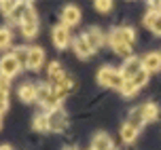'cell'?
<instances>
[{
    "label": "cell",
    "instance_id": "obj_1",
    "mask_svg": "<svg viewBox=\"0 0 161 150\" xmlns=\"http://www.w3.org/2000/svg\"><path fill=\"white\" fill-rule=\"evenodd\" d=\"M97 83H100L102 87H113V89H119V91H121V87H123L125 78H123L121 70L110 68V66H104L102 70L97 72Z\"/></svg>",
    "mask_w": 161,
    "mask_h": 150
},
{
    "label": "cell",
    "instance_id": "obj_2",
    "mask_svg": "<svg viewBox=\"0 0 161 150\" xmlns=\"http://www.w3.org/2000/svg\"><path fill=\"white\" fill-rule=\"evenodd\" d=\"M19 28H21V34H24L25 38H34L36 32H38V17H36V11H34V7L30 2H28V11H25Z\"/></svg>",
    "mask_w": 161,
    "mask_h": 150
},
{
    "label": "cell",
    "instance_id": "obj_3",
    "mask_svg": "<svg viewBox=\"0 0 161 150\" xmlns=\"http://www.w3.org/2000/svg\"><path fill=\"white\" fill-rule=\"evenodd\" d=\"M47 123H49V129L51 131H64L68 121H66V112L62 108H55L47 114Z\"/></svg>",
    "mask_w": 161,
    "mask_h": 150
},
{
    "label": "cell",
    "instance_id": "obj_4",
    "mask_svg": "<svg viewBox=\"0 0 161 150\" xmlns=\"http://www.w3.org/2000/svg\"><path fill=\"white\" fill-rule=\"evenodd\" d=\"M142 70V59H138V57H127L125 63H123V68H121V74H123V78L125 80H134L138 72Z\"/></svg>",
    "mask_w": 161,
    "mask_h": 150
},
{
    "label": "cell",
    "instance_id": "obj_5",
    "mask_svg": "<svg viewBox=\"0 0 161 150\" xmlns=\"http://www.w3.org/2000/svg\"><path fill=\"white\" fill-rule=\"evenodd\" d=\"M108 40H110V47H113V51L117 53V55L125 57V59H127V57H131V47H129L127 42H123V38L117 34V30L110 34V38H108Z\"/></svg>",
    "mask_w": 161,
    "mask_h": 150
},
{
    "label": "cell",
    "instance_id": "obj_6",
    "mask_svg": "<svg viewBox=\"0 0 161 150\" xmlns=\"http://www.w3.org/2000/svg\"><path fill=\"white\" fill-rule=\"evenodd\" d=\"M19 63H17V59L13 57V53L11 55H4L2 59H0V74L2 76H7V78H11V76H15L17 72H19Z\"/></svg>",
    "mask_w": 161,
    "mask_h": 150
},
{
    "label": "cell",
    "instance_id": "obj_7",
    "mask_svg": "<svg viewBox=\"0 0 161 150\" xmlns=\"http://www.w3.org/2000/svg\"><path fill=\"white\" fill-rule=\"evenodd\" d=\"M53 45L57 49H66L70 45V32H68V25L59 24L53 28Z\"/></svg>",
    "mask_w": 161,
    "mask_h": 150
},
{
    "label": "cell",
    "instance_id": "obj_8",
    "mask_svg": "<svg viewBox=\"0 0 161 150\" xmlns=\"http://www.w3.org/2000/svg\"><path fill=\"white\" fill-rule=\"evenodd\" d=\"M83 36H85V40H87V45L91 47V51H96V49H100L102 45H104V34H102L100 28H89Z\"/></svg>",
    "mask_w": 161,
    "mask_h": 150
},
{
    "label": "cell",
    "instance_id": "obj_9",
    "mask_svg": "<svg viewBox=\"0 0 161 150\" xmlns=\"http://www.w3.org/2000/svg\"><path fill=\"white\" fill-rule=\"evenodd\" d=\"M62 19H64V25H76L80 21V11H79V7H66L64 11H62Z\"/></svg>",
    "mask_w": 161,
    "mask_h": 150
},
{
    "label": "cell",
    "instance_id": "obj_10",
    "mask_svg": "<svg viewBox=\"0 0 161 150\" xmlns=\"http://www.w3.org/2000/svg\"><path fill=\"white\" fill-rule=\"evenodd\" d=\"M42 62H45V51L38 47H32L30 49V57H28V68L30 70H40Z\"/></svg>",
    "mask_w": 161,
    "mask_h": 150
},
{
    "label": "cell",
    "instance_id": "obj_11",
    "mask_svg": "<svg viewBox=\"0 0 161 150\" xmlns=\"http://www.w3.org/2000/svg\"><path fill=\"white\" fill-rule=\"evenodd\" d=\"M161 68V53H157V51H153V53H148V55L142 59V70L146 72H155Z\"/></svg>",
    "mask_w": 161,
    "mask_h": 150
},
{
    "label": "cell",
    "instance_id": "obj_12",
    "mask_svg": "<svg viewBox=\"0 0 161 150\" xmlns=\"http://www.w3.org/2000/svg\"><path fill=\"white\" fill-rule=\"evenodd\" d=\"M19 99L25 102V104L36 102V85H32V83L21 85V87H19Z\"/></svg>",
    "mask_w": 161,
    "mask_h": 150
},
{
    "label": "cell",
    "instance_id": "obj_13",
    "mask_svg": "<svg viewBox=\"0 0 161 150\" xmlns=\"http://www.w3.org/2000/svg\"><path fill=\"white\" fill-rule=\"evenodd\" d=\"M72 47H74V53L79 57H89L93 51H91V47L87 45V40H85V36H76V38L72 40Z\"/></svg>",
    "mask_w": 161,
    "mask_h": 150
},
{
    "label": "cell",
    "instance_id": "obj_14",
    "mask_svg": "<svg viewBox=\"0 0 161 150\" xmlns=\"http://www.w3.org/2000/svg\"><path fill=\"white\" fill-rule=\"evenodd\" d=\"M64 78L66 76H64V72H62V66L57 62L49 63V80H51V85H59Z\"/></svg>",
    "mask_w": 161,
    "mask_h": 150
},
{
    "label": "cell",
    "instance_id": "obj_15",
    "mask_svg": "<svg viewBox=\"0 0 161 150\" xmlns=\"http://www.w3.org/2000/svg\"><path fill=\"white\" fill-rule=\"evenodd\" d=\"M110 148H113V144H110L108 133H97L96 137H93V146H91V150H110Z\"/></svg>",
    "mask_w": 161,
    "mask_h": 150
},
{
    "label": "cell",
    "instance_id": "obj_16",
    "mask_svg": "<svg viewBox=\"0 0 161 150\" xmlns=\"http://www.w3.org/2000/svg\"><path fill=\"white\" fill-rule=\"evenodd\" d=\"M138 137V129L136 127H131L129 125V123H123V125H121V140H123V142H134V140H136Z\"/></svg>",
    "mask_w": 161,
    "mask_h": 150
},
{
    "label": "cell",
    "instance_id": "obj_17",
    "mask_svg": "<svg viewBox=\"0 0 161 150\" xmlns=\"http://www.w3.org/2000/svg\"><path fill=\"white\" fill-rule=\"evenodd\" d=\"M13 57L17 59V63L21 66V68H28V57H30V49L25 47H19L13 51Z\"/></svg>",
    "mask_w": 161,
    "mask_h": 150
},
{
    "label": "cell",
    "instance_id": "obj_18",
    "mask_svg": "<svg viewBox=\"0 0 161 150\" xmlns=\"http://www.w3.org/2000/svg\"><path fill=\"white\" fill-rule=\"evenodd\" d=\"M157 114H159V108H157V104H146L144 108H142L144 123H151V121H155V119H157Z\"/></svg>",
    "mask_w": 161,
    "mask_h": 150
},
{
    "label": "cell",
    "instance_id": "obj_19",
    "mask_svg": "<svg viewBox=\"0 0 161 150\" xmlns=\"http://www.w3.org/2000/svg\"><path fill=\"white\" fill-rule=\"evenodd\" d=\"M127 123L131 127H136L138 131H140V127H142V123H144V116H142V110L140 108H136V110H131V114H129Z\"/></svg>",
    "mask_w": 161,
    "mask_h": 150
},
{
    "label": "cell",
    "instance_id": "obj_20",
    "mask_svg": "<svg viewBox=\"0 0 161 150\" xmlns=\"http://www.w3.org/2000/svg\"><path fill=\"white\" fill-rule=\"evenodd\" d=\"M25 11H28V2H21V4H17V7H15V11L8 15V19H11V21H17V24H21Z\"/></svg>",
    "mask_w": 161,
    "mask_h": 150
},
{
    "label": "cell",
    "instance_id": "obj_21",
    "mask_svg": "<svg viewBox=\"0 0 161 150\" xmlns=\"http://www.w3.org/2000/svg\"><path fill=\"white\" fill-rule=\"evenodd\" d=\"M117 34L123 38V42H127L129 47H131V42L136 40V32L131 30V28H119V30H117Z\"/></svg>",
    "mask_w": 161,
    "mask_h": 150
},
{
    "label": "cell",
    "instance_id": "obj_22",
    "mask_svg": "<svg viewBox=\"0 0 161 150\" xmlns=\"http://www.w3.org/2000/svg\"><path fill=\"white\" fill-rule=\"evenodd\" d=\"M49 93H51V85H38V87H36V99H38L40 104L49 97Z\"/></svg>",
    "mask_w": 161,
    "mask_h": 150
},
{
    "label": "cell",
    "instance_id": "obj_23",
    "mask_svg": "<svg viewBox=\"0 0 161 150\" xmlns=\"http://www.w3.org/2000/svg\"><path fill=\"white\" fill-rule=\"evenodd\" d=\"M17 4H19V2H15V0H2V2H0V11H2V13L8 17L13 11H15Z\"/></svg>",
    "mask_w": 161,
    "mask_h": 150
},
{
    "label": "cell",
    "instance_id": "obj_24",
    "mask_svg": "<svg viewBox=\"0 0 161 150\" xmlns=\"http://www.w3.org/2000/svg\"><path fill=\"white\" fill-rule=\"evenodd\" d=\"M8 45H11V32L7 28H0V51H4Z\"/></svg>",
    "mask_w": 161,
    "mask_h": 150
},
{
    "label": "cell",
    "instance_id": "obj_25",
    "mask_svg": "<svg viewBox=\"0 0 161 150\" xmlns=\"http://www.w3.org/2000/svg\"><path fill=\"white\" fill-rule=\"evenodd\" d=\"M146 80H148V72H146V70H140L136 76H134V80H131V83L140 89V87H144V85H146Z\"/></svg>",
    "mask_w": 161,
    "mask_h": 150
},
{
    "label": "cell",
    "instance_id": "obj_26",
    "mask_svg": "<svg viewBox=\"0 0 161 150\" xmlns=\"http://www.w3.org/2000/svg\"><path fill=\"white\" fill-rule=\"evenodd\" d=\"M34 129H36V131H45V129H49V123H47V116H45V114H40V116L34 119Z\"/></svg>",
    "mask_w": 161,
    "mask_h": 150
},
{
    "label": "cell",
    "instance_id": "obj_27",
    "mask_svg": "<svg viewBox=\"0 0 161 150\" xmlns=\"http://www.w3.org/2000/svg\"><path fill=\"white\" fill-rule=\"evenodd\" d=\"M136 91H138V87L131 83V80H125V83H123V87H121V93H123V95H134Z\"/></svg>",
    "mask_w": 161,
    "mask_h": 150
},
{
    "label": "cell",
    "instance_id": "obj_28",
    "mask_svg": "<svg viewBox=\"0 0 161 150\" xmlns=\"http://www.w3.org/2000/svg\"><path fill=\"white\" fill-rule=\"evenodd\" d=\"M96 8L100 11V13H106V11H110V8H113V2H108V0H97Z\"/></svg>",
    "mask_w": 161,
    "mask_h": 150
},
{
    "label": "cell",
    "instance_id": "obj_29",
    "mask_svg": "<svg viewBox=\"0 0 161 150\" xmlns=\"http://www.w3.org/2000/svg\"><path fill=\"white\" fill-rule=\"evenodd\" d=\"M157 13H159V11H155V8H151V11L146 13V17H144V24L148 25V28L153 25V21H155V17H157Z\"/></svg>",
    "mask_w": 161,
    "mask_h": 150
},
{
    "label": "cell",
    "instance_id": "obj_30",
    "mask_svg": "<svg viewBox=\"0 0 161 150\" xmlns=\"http://www.w3.org/2000/svg\"><path fill=\"white\" fill-rule=\"evenodd\" d=\"M151 30H153L155 34H161V13H157V17H155L153 25H151Z\"/></svg>",
    "mask_w": 161,
    "mask_h": 150
},
{
    "label": "cell",
    "instance_id": "obj_31",
    "mask_svg": "<svg viewBox=\"0 0 161 150\" xmlns=\"http://www.w3.org/2000/svg\"><path fill=\"white\" fill-rule=\"evenodd\" d=\"M0 150H13V148H11V146H7V144H4V146H0Z\"/></svg>",
    "mask_w": 161,
    "mask_h": 150
},
{
    "label": "cell",
    "instance_id": "obj_32",
    "mask_svg": "<svg viewBox=\"0 0 161 150\" xmlns=\"http://www.w3.org/2000/svg\"><path fill=\"white\" fill-rule=\"evenodd\" d=\"M0 127H2V112H0Z\"/></svg>",
    "mask_w": 161,
    "mask_h": 150
},
{
    "label": "cell",
    "instance_id": "obj_33",
    "mask_svg": "<svg viewBox=\"0 0 161 150\" xmlns=\"http://www.w3.org/2000/svg\"><path fill=\"white\" fill-rule=\"evenodd\" d=\"M66 150H74V148H66Z\"/></svg>",
    "mask_w": 161,
    "mask_h": 150
},
{
    "label": "cell",
    "instance_id": "obj_34",
    "mask_svg": "<svg viewBox=\"0 0 161 150\" xmlns=\"http://www.w3.org/2000/svg\"><path fill=\"white\" fill-rule=\"evenodd\" d=\"M110 150H117V148H110Z\"/></svg>",
    "mask_w": 161,
    "mask_h": 150
},
{
    "label": "cell",
    "instance_id": "obj_35",
    "mask_svg": "<svg viewBox=\"0 0 161 150\" xmlns=\"http://www.w3.org/2000/svg\"><path fill=\"white\" fill-rule=\"evenodd\" d=\"M159 8H161V4H159Z\"/></svg>",
    "mask_w": 161,
    "mask_h": 150
}]
</instances>
